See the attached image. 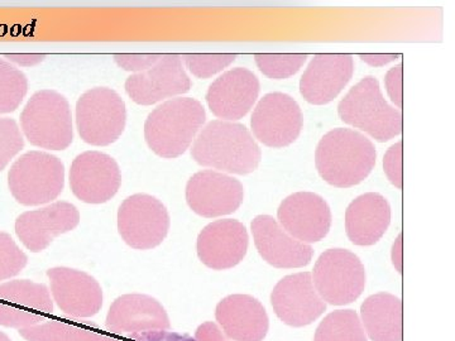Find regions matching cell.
<instances>
[{"mask_svg":"<svg viewBox=\"0 0 455 341\" xmlns=\"http://www.w3.org/2000/svg\"><path fill=\"white\" fill-rule=\"evenodd\" d=\"M131 341H196L187 334L173 333V331H151L133 337Z\"/></svg>","mask_w":455,"mask_h":341,"instance_id":"38","label":"cell"},{"mask_svg":"<svg viewBox=\"0 0 455 341\" xmlns=\"http://www.w3.org/2000/svg\"><path fill=\"white\" fill-rule=\"evenodd\" d=\"M118 230L123 241L133 250H152L169 234V211L155 196L136 194L127 197L119 208Z\"/></svg>","mask_w":455,"mask_h":341,"instance_id":"9","label":"cell"},{"mask_svg":"<svg viewBox=\"0 0 455 341\" xmlns=\"http://www.w3.org/2000/svg\"><path fill=\"white\" fill-rule=\"evenodd\" d=\"M28 91V80L20 68L0 59V114L16 112Z\"/></svg>","mask_w":455,"mask_h":341,"instance_id":"29","label":"cell"},{"mask_svg":"<svg viewBox=\"0 0 455 341\" xmlns=\"http://www.w3.org/2000/svg\"><path fill=\"white\" fill-rule=\"evenodd\" d=\"M401 55H359V59L366 64L372 66V67H383V66L391 64V62L396 61L400 59Z\"/></svg>","mask_w":455,"mask_h":341,"instance_id":"40","label":"cell"},{"mask_svg":"<svg viewBox=\"0 0 455 341\" xmlns=\"http://www.w3.org/2000/svg\"><path fill=\"white\" fill-rule=\"evenodd\" d=\"M302 124L300 106L283 92H269L260 99L251 119L254 137L271 148L292 145L300 136Z\"/></svg>","mask_w":455,"mask_h":341,"instance_id":"10","label":"cell"},{"mask_svg":"<svg viewBox=\"0 0 455 341\" xmlns=\"http://www.w3.org/2000/svg\"><path fill=\"white\" fill-rule=\"evenodd\" d=\"M20 128L32 146L64 151L73 143V116L68 99L55 90L36 92L20 114Z\"/></svg>","mask_w":455,"mask_h":341,"instance_id":"5","label":"cell"},{"mask_svg":"<svg viewBox=\"0 0 455 341\" xmlns=\"http://www.w3.org/2000/svg\"><path fill=\"white\" fill-rule=\"evenodd\" d=\"M361 316L371 340L403 341V302L396 296H370L362 305Z\"/></svg>","mask_w":455,"mask_h":341,"instance_id":"26","label":"cell"},{"mask_svg":"<svg viewBox=\"0 0 455 341\" xmlns=\"http://www.w3.org/2000/svg\"><path fill=\"white\" fill-rule=\"evenodd\" d=\"M355 59L350 55H316L301 76L302 98L313 106L333 101L352 79Z\"/></svg>","mask_w":455,"mask_h":341,"instance_id":"23","label":"cell"},{"mask_svg":"<svg viewBox=\"0 0 455 341\" xmlns=\"http://www.w3.org/2000/svg\"><path fill=\"white\" fill-rule=\"evenodd\" d=\"M191 80L185 71L180 55H163L148 70L132 75L125 82L128 97L140 106L156 103L187 94Z\"/></svg>","mask_w":455,"mask_h":341,"instance_id":"15","label":"cell"},{"mask_svg":"<svg viewBox=\"0 0 455 341\" xmlns=\"http://www.w3.org/2000/svg\"><path fill=\"white\" fill-rule=\"evenodd\" d=\"M108 341H118V339H116V337H113L112 335V337H110L109 339H108Z\"/></svg>","mask_w":455,"mask_h":341,"instance_id":"43","label":"cell"},{"mask_svg":"<svg viewBox=\"0 0 455 341\" xmlns=\"http://www.w3.org/2000/svg\"><path fill=\"white\" fill-rule=\"evenodd\" d=\"M28 263V257L8 233L0 232V282L16 277Z\"/></svg>","mask_w":455,"mask_h":341,"instance_id":"31","label":"cell"},{"mask_svg":"<svg viewBox=\"0 0 455 341\" xmlns=\"http://www.w3.org/2000/svg\"><path fill=\"white\" fill-rule=\"evenodd\" d=\"M76 206L66 202L51 203L38 210L26 211L18 217L16 233L27 250L40 253L57 236L71 232L79 226Z\"/></svg>","mask_w":455,"mask_h":341,"instance_id":"19","label":"cell"},{"mask_svg":"<svg viewBox=\"0 0 455 341\" xmlns=\"http://www.w3.org/2000/svg\"><path fill=\"white\" fill-rule=\"evenodd\" d=\"M218 324L233 341H263L269 321L265 307L250 295H230L215 310Z\"/></svg>","mask_w":455,"mask_h":341,"instance_id":"24","label":"cell"},{"mask_svg":"<svg viewBox=\"0 0 455 341\" xmlns=\"http://www.w3.org/2000/svg\"><path fill=\"white\" fill-rule=\"evenodd\" d=\"M0 341H12V340L9 339V337L7 334L2 333V331H0Z\"/></svg>","mask_w":455,"mask_h":341,"instance_id":"42","label":"cell"},{"mask_svg":"<svg viewBox=\"0 0 455 341\" xmlns=\"http://www.w3.org/2000/svg\"><path fill=\"white\" fill-rule=\"evenodd\" d=\"M259 80L252 71L233 68L209 86L206 103L218 118L233 122L243 118L259 99Z\"/></svg>","mask_w":455,"mask_h":341,"instance_id":"20","label":"cell"},{"mask_svg":"<svg viewBox=\"0 0 455 341\" xmlns=\"http://www.w3.org/2000/svg\"><path fill=\"white\" fill-rule=\"evenodd\" d=\"M271 304L278 319L292 328L313 324L326 310L309 272L283 277L271 293Z\"/></svg>","mask_w":455,"mask_h":341,"instance_id":"14","label":"cell"},{"mask_svg":"<svg viewBox=\"0 0 455 341\" xmlns=\"http://www.w3.org/2000/svg\"><path fill=\"white\" fill-rule=\"evenodd\" d=\"M252 234L260 257L272 267H307L313 259V248L290 235L280 223L269 215H259L254 218Z\"/></svg>","mask_w":455,"mask_h":341,"instance_id":"22","label":"cell"},{"mask_svg":"<svg viewBox=\"0 0 455 341\" xmlns=\"http://www.w3.org/2000/svg\"><path fill=\"white\" fill-rule=\"evenodd\" d=\"M8 186L20 205L38 206L53 202L64 190V163L47 152H27L9 170Z\"/></svg>","mask_w":455,"mask_h":341,"instance_id":"6","label":"cell"},{"mask_svg":"<svg viewBox=\"0 0 455 341\" xmlns=\"http://www.w3.org/2000/svg\"><path fill=\"white\" fill-rule=\"evenodd\" d=\"M53 313V301L47 286L28 280L0 284V325L4 328H32Z\"/></svg>","mask_w":455,"mask_h":341,"instance_id":"11","label":"cell"},{"mask_svg":"<svg viewBox=\"0 0 455 341\" xmlns=\"http://www.w3.org/2000/svg\"><path fill=\"white\" fill-rule=\"evenodd\" d=\"M341 121L387 142L403 131V114L383 98L379 80L366 76L349 90L338 106Z\"/></svg>","mask_w":455,"mask_h":341,"instance_id":"4","label":"cell"},{"mask_svg":"<svg viewBox=\"0 0 455 341\" xmlns=\"http://www.w3.org/2000/svg\"><path fill=\"white\" fill-rule=\"evenodd\" d=\"M181 61L194 76L209 79L235 61V55H181Z\"/></svg>","mask_w":455,"mask_h":341,"instance_id":"33","label":"cell"},{"mask_svg":"<svg viewBox=\"0 0 455 341\" xmlns=\"http://www.w3.org/2000/svg\"><path fill=\"white\" fill-rule=\"evenodd\" d=\"M314 341H367V337L355 311L338 310L320 322Z\"/></svg>","mask_w":455,"mask_h":341,"instance_id":"28","label":"cell"},{"mask_svg":"<svg viewBox=\"0 0 455 341\" xmlns=\"http://www.w3.org/2000/svg\"><path fill=\"white\" fill-rule=\"evenodd\" d=\"M376 148L371 139L357 131L337 128L328 131L316 147L317 172L325 182L338 188L361 184L376 164Z\"/></svg>","mask_w":455,"mask_h":341,"instance_id":"2","label":"cell"},{"mask_svg":"<svg viewBox=\"0 0 455 341\" xmlns=\"http://www.w3.org/2000/svg\"><path fill=\"white\" fill-rule=\"evenodd\" d=\"M307 55H254L260 73L269 79H289L307 62Z\"/></svg>","mask_w":455,"mask_h":341,"instance_id":"30","label":"cell"},{"mask_svg":"<svg viewBox=\"0 0 455 341\" xmlns=\"http://www.w3.org/2000/svg\"><path fill=\"white\" fill-rule=\"evenodd\" d=\"M391 223V206L376 193L353 200L346 211V230L349 241L359 247L376 244Z\"/></svg>","mask_w":455,"mask_h":341,"instance_id":"25","label":"cell"},{"mask_svg":"<svg viewBox=\"0 0 455 341\" xmlns=\"http://www.w3.org/2000/svg\"><path fill=\"white\" fill-rule=\"evenodd\" d=\"M4 57L13 64L23 66V67H31V66L41 64L46 59V56L37 55V53H32V55H29V53H20V55L12 53V55H5Z\"/></svg>","mask_w":455,"mask_h":341,"instance_id":"39","label":"cell"},{"mask_svg":"<svg viewBox=\"0 0 455 341\" xmlns=\"http://www.w3.org/2000/svg\"><path fill=\"white\" fill-rule=\"evenodd\" d=\"M243 199V185L218 170H200L188 182V205L203 218L233 214L238 210Z\"/></svg>","mask_w":455,"mask_h":341,"instance_id":"12","label":"cell"},{"mask_svg":"<svg viewBox=\"0 0 455 341\" xmlns=\"http://www.w3.org/2000/svg\"><path fill=\"white\" fill-rule=\"evenodd\" d=\"M392 263L398 274H403V234L397 236L392 247Z\"/></svg>","mask_w":455,"mask_h":341,"instance_id":"41","label":"cell"},{"mask_svg":"<svg viewBox=\"0 0 455 341\" xmlns=\"http://www.w3.org/2000/svg\"><path fill=\"white\" fill-rule=\"evenodd\" d=\"M50 278L53 301L60 310L76 319L97 315L103 306V291L94 277L77 269L51 268Z\"/></svg>","mask_w":455,"mask_h":341,"instance_id":"18","label":"cell"},{"mask_svg":"<svg viewBox=\"0 0 455 341\" xmlns=\"http://www.w3.org/2000/svg\"><path fill=\"white\" fill-rule=\"evenodd\" d=\"M25 147L20 125L14 119L0 118V172Z\"/></svg>","mask_w":455,"mask_h":341,"instance_id":"32","label":"cell"},{"mask_svg":"<svg viewBox=\"0 0 455 341\" xmlns=\"http://www.w3.org/2000/svg\"><path fill=\"white\" fill-rule=\"evenodd\" d=\"M386 89L392 103L397 107H403V64L392 67L385 77Z\"/></svg>","mask_w":455,"mask_h":341,"instance_id":"36","label":"cell"},{"mask_svg":"<svg viewBox=\"0 0 455 341\" xmlns=\"http://www.w3.org/2000/svg\"><path fill=\"white\" fill-rule=\"evenodd\" d=\"M247 229L241 221L217 220L202 230L197 238V256L206 267L224 271L238 266L248 250Z\"/></svg>","mask_w":455,"mask_h":341,"instance_id":"21","label":"cell"},{"mask_svg":"<svg viewBox=\"0 0 455 341\" xmlns=\"http://www.w3.org/2000/svg\"><path fill=\"white\" fill-rule=\"evenodd\" d=\"M108 334L133 339L151 331L169 330L170 319L163 305L146 295H124L116 298L107 316Z\"/></svg>","mask_w":455,"mask_h":341,"instance_id":"16","label":"cell"},{"mask_svg":"<svg viewBox=\"0 0 455 341\" xmlns=\"http://www.w3.org/2000/svg\"><path fill=\"white\" fill-rule=\"evenodd\" d=\"M163 55H128V53H122V55H114V61L125 71H133L139 74L142 71L148 70L152 66L160 61Z\"/></svg>","mask_w":455,"mask_h":341,"instance_id":"35","label":"cell"},{"mask_svg":"<svg viewBox=\"0 0 455 341\" xmlns=\"http://www.w3.org/2000/svg\"><path fill=\"white\" fill-rule=\"evenodd\" d=\"M280 226L302 243H316L328 235L331 211L328 202L314 193H296L281 202L277 211Z\"/></svg>","mask_w":455,"mask_h":341,"instance_id":"17","label":"cell"},{"mask_svg":"<svg viewBox=\"0 0 455 341\" xmlns=\"http://www.w3.org/2000/svg\"><path fill=\"white\" fill-rule=\"evenodd\" d=\"M191 155L200 166L233 175H250L262 158L251 131L243 124L227 121L208 123L194 142Z\"/></svg>","mask_w":455,"mask_h":341,"instance_id":"1","label":"cell"},{"mask_svg":"<svg viewBox=\"0 0 455 341\" xmlns=\"http://www.w3.org/2000/svg\"><path fill=\"white\" fill-rule=\"evenodd\" d=\"M203 104L193 98L164 101L147 116V145L160 157L172 160L184 155L205 123Z\"/></svg>","mask_w":455,"mask_h":341,"instance_id":"3","label":"cell"},{"mask_svg":"<svg viewBox=\"0 0 455 341\" xmlns=\"http://www.w3.org/2000/svg\"><path fill=\"white\" fill-rule=\"evenodd\" d=\"M125 122V103L112 89H90L77 100V131L88 145L106 147L116 142L124 131Z\"/></svg>","mask_w":455,"mask_h":341,"instance_id":"7","label":"cell"},{"mask_svg":"<svg viewBox=\"0 0 455 341\" xmlns=\"http://www.w3.org/2000/svg\"><path fill=\"white\" fill-rule=\"evenodd\" d=\"M311 276L320 297L334 306L352 304L366 287V269L361 259L340 248L323 253Z\"/></svg>","mask_w":455,"mask_h":341,"instance_id":"8","label":"cell"},{"mask_svg":"<svg viewBox=\"0 0 455 341\" xmlns=\"http://www.w3.org/2000/svg\"><path fill=\"white\" fill-rule=\"evenodd\" d=\"M27 341H108L112 335L104 333L100 326L73 316L55 317L32 328L20 330Z\"/></svg>","mask_w":455,"mask_h":341,"instance_id":"27","label":"cell"},{"mask_svg":"<svg viewBox=\"0 0 455 341\" xmlns=\"http://www.w3.org/2000/svg\"><path fill=\"white\" fill-rule=\"evenodd\" d=\"M196 341H233L220 330V326L214 322H205L197 328L196 333Z\"/></svg>","mask_w":455,"mask_h":341,"instance_id":"37","label":"cell"},{"mask_svg":"<svg viewBox=\"0 0 455 341\" xmlns=\"http://www.w3.org/2000/svg\"><path fill=\"white\" fill-rule=\"evenodd\" d=\"M383 169L392 185L403 188V142L395 143L386 152L383 158Z\"/></svg>","mask_w":455,"mask_h":341,"instance_id":"34","label":"cell"},{"mask_svg":"<svg viewBox=\"0 0 455 341\" xmlns=\"http://www.w3.org/2000/svg\"><path fill=\"white\" fill-rule=\"evenodd\" d=\"M122 184V173L114 158L97 151L84 152L75 158L70 170L74 195L86 203L112 200Z\"/></svg>","mask_w":455,"mask_h":341,"instance_id":"13","label":"cell"}]
</instances>
